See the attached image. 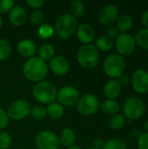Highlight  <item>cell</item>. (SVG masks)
Returning <instances> with one entry per match:
<instances>
[{
    "label": "cell",
    "instance_id": "23",
    "mask_svg": "<svg viewBox=\"0 0 148 149\" xmlns=\"http://www.w3.org/2000/svg\"><path fill=\"white\" fill-rule=\"evenodd\" d=\"M102 112L106 115H115L120 110V105L116 100H106L99 106Z\"/></svg>",
    "mask_w": 148,
    "mask_h": 149
},
{
    "label": "cell",
    "instance_id": "8",
    "mask_svg": "<svg viewBox=\"0 0 148 149\" xmlns=\"http://www.w3.org/2000/svg\"><path fill=\"white\" fill-rule=\"evenodd\" d=\"M100 103L98 100V98L93 94H84L80 96L76 107L78 112L85 116H90L95 114L99 108Z\"/></svg>",
    "mask_w": 148,
    "mask_h": 149
},
{
    "label": "cell",
    "instance_id": "24",
    "mask_svg": "<svg viewBox=\"0 0 148 149\" xmlns=\"http://www.w3.org/2000/svg\"><path fill=\"white\" fill-rule=\"evenodd\" d=\"M113 45H114L113 39L108 38L106 35L99 38L96 40V43H95L96 48L98 50L102 51V52H109L110 50L113 49Z\"/></svg>",
    "mask_w": 148,
    "mask_h": 149
},
{
    "label": "cell",
    "instance_id": "22",
    "mask_svg": "<svg viewBox=\"0 0 148 149\" xmlns=\"http://www.w3.org/2000/svg\"><path fill=\"white\" fill-rule=\"evenodd\" d=\"M47 116H49L51 120H59L63 117L65 109L58 102H52L48 105L47 108Z\"/></svg>",
    "mask_w": 148,
    "mask_h": 149
},
{
    "label": "cell",
    "instance_id": "34",
    "mask_svg": "<svg viewBox=\"0 0 148 149\" xmlns=\"http://www.w3.org/2000/svg\"><path fill=\"white\" fill-rule=\"evenodd\" d=\"M14 5L15 2L12 0H0V14L9 12Z\"/></svg>",
    "mask_w": 148,
    "mask_h": 149
},
{
    "label": "cell",
    "instance_id": "33",
    "mask_svg": "<svg viewBox=\"0 0 148 149\" xmlns=\"http://www.w3.org/2000/svg\"><path fill=\"white\" fill-rule=\"evenodd\" d=\"M12 139L7 132H0V149H9L11 147Z\"/></svg>",
    "mask_w": 148,
    "mask_h": 149
},
{
    "label": "cell",
    "instance_id": "14",
    "mask_svg": "<svg viewBox=\"0 0 148 149\" xmlns=\"http://www.w3.org/2000/svg\"><path fill=\"white\" fill-rule=\"evenodd\" d=\"M48 67L52 73L59 77L66 75L70 71V64L68 60L61 55H55L50 60Z\"/></svg>",
    "mask_w": 148,
    "mask_h": 149
},
{
    "label": "cell",
    "instance_id": "13",
    "mask_svg": "<svg viewBox=\"0 0 148 149\" xmlns=\"http://www.w3.org/2000/svg\"><path fill=\"white\" fill-rule=\"evenodd\" d=\"M119 17V9L115 4L108 3L105 5L99 14V20L101 24L105 26H111L113 23L117 21Z\"/></svg>",
    "mask_w": 148,
    "mask_h": 149
},
{
    "label": "cell",
    "instance_id": "44",
    "mask_svg": "<svg viewBox=\"0 0 148 149\" xmlns=\"http://www.w3.org/2000/svg\"><path fill=\"white\" fill-rule=\"evenodd\" d=\"M2 25H3V18H2V17H1V15H0V30H1V28H2Z\"/></svg>",
    "mask_w": 148,
    "mask_h": 149
},
{
    "label": "cell",
    "instance_id": "32",
    "mask_svg": "<svg viewBox=\"0 0 148 149\" xmlns=\"http://www.w3.org/2000/svg\"><path fill=\"white\" fill-rule=\"evenodd\" d=\"M44 19V15L42 10H33L30 15V21L34 25H41L43 24Z\"/></svg>",
    "mask_w": 148,
    "mask_h": 149
},
{
    "label": "cell",
    "instance_id": "41",
    "mask_svg": "<svg viewBox=\"0 0 148 149\" xmlns=\"http://www.w3.org/2000/svg\"><path fill=\"white\" fill-rule=\"evenodd\" d=\"M141 23L142 24L148 29V10H146L143 12L141 16Z\"/></svg>",
    "mask_w": 148,
    "mask_h": 149
},
{
    "label": "cell",
    "instance_id": "9",
    "mask_svg": "<svg viewBox=\"0 0 148 149\" xmlns=\"http://www.w3.org/2000/svg\"><path fill=\"white\" fill-rule=\"evenodd\" d=\"M80 94L79 90L72 86H65L61 87L57 93L58 102L64 107H71L76 106Z\"/></svg>",
    "mask_w": 148,
    "mask_h": 149
},
{
    "label": "cell",
    "instance_id": "21",
    "mask_svg": "<svg viewBox=\"0 0 148 149\" xmlns=\"http://www.w3.org/2000/svg\"><path fill=\"white\" fill-rule=\"evenodd\" d=\"M38 57L41 58L42 60L48 61L51 60L55 56V48L52 45L49 43L43 44L38 49Z\"/></svg>",
    "mask_w": 148,
    "mask_h": 149
},
{
    "label": "cell",
    "instance_id": "19",
    "mask_svg": "<svg viewBox=\"0 0 148 149\" xmlns=\"http://www.w3.org/2000/svg\"><path fill=\"white\" fill-rule=\"evenodd\" d=\"M58 137L59 144L65 147L66 148L71 146H73V144L76 141L75 132L69 127H66V128H64L63 130H61V132Z\"/></svg>",
    "mask_w": 148,
    "mask_h": 149
},
{
    "label": "cell",
    "instance_id": "29",
    "mask_svg": "<svg viewBox=\"0 0 148 149\" xmlns=\"http://www.w3.org/2000/svg\"><path fill=\"white\" fill-rule=\"evenodd\" d=\"M102 149H127V145L120 138H112L105 142Z\"/></svg>",
    "mask_w": 148,
    "mask_h": 149
},
{
    "label": "cell",
    "instance_id": "26",
    "mask_svg": "<svg viewBox=\"0 0 148 149\" xmlns=\"http://www.w3.org/2000/svg\"><path fill=\"white\" fill-rule=\"evenodd\" d=\"M85 10V6L84 3L80 0H73L70 3V11L71 15L75 18L80 17L84 15Z\"/></svg>",
    "mask_w": 148,
    "mask_h": 149
},
{
    "label": "cell",
    "instance_id": "27",
    "mask_svg": "<svg viewBox=\"0 0 148 149\" xmlns=\"http://www.w3.org/2000/svg\"><path fill=\"white\" fill-rule=\"evenodd\" d=\"M54 33H55L54 27L49 24H43L38 29V36L44 40L51 38L54 35Z\"/></svg>",
    "mask_w": 148,
    "mask_h": 149
},
{
    "label": "cell",
    "instance_id": "12",
    "mask_svg": "<svg viewBox=\"0 0 148 149\" xmlns=\"http://www.w3.org/2000/svg\"><path fill=\"white\" fill-rule=\"evenodd\" d=\"M131 84L135 92L140 94L148 93V72L143 69L136 70L131 77Z\"/></svg>",
    "mask_w": 148,
    "mask_h": 149
},
{
    "label": "cell",
    "instance_id": "36",
    "mask_svg": "<svg viewBox=\"0 0 148 149\" xmlns=\"http://www.w3.org/2000/svg\"><path fill=\"white\" fill-rule=\"evenodd\" d=\"M138 149H148V133H141L138 138Z\"/></svg>",
    "mask_w": 148,
    "mask_h": 149
},
{
    "label": "cell",
    "instance_id": "5",
    "mask_svg": "<svg viewBox=\"0 0 148 149\" xmlns=\"http://www.w3.org/2000/svg\"><path fill=\"white\" fill-rule=\"evenodd\" d=\"M125 68V58L118 53H113L107 56L103 64V69L105 73L112 79H117L122 74H124Z\"/></svg>",
    "mask_w": 148,
    "mask_h": 149
},
{
    "label": "cell",
    "instance_id": "42",
    "mask_svg": "<svg viewBox=\"0 0 148 149\" xmlns=\"http://www.w3.org/2000/svg\"><path fill=\"white\" fill-rule=\"evenodd\" d=\"M66 149H82L79 146H76V145H73V146H71L69 148H67Z\"/></svg>",
    "mask_w": 148,
    "mask_h": 149
},
{
    "label": "cell",
    "instance_id": "1",
    "mask_svg": "<svg viewBox=\"0 0 148 149\" xmlns=\"http://www.w3.org/2000/svg\"><path fill=\"white\" fill-rule=\"evenodd\" d=\"M49 67L47 64L38 57L28 58L23 66V73L26 79L33 83L43 81L47 76Z\"/></svg>",
    "mask_w": 148,
    "mask_h": 149
},
{
    "label": "cell",
    "instance_id": "28",
    "mask_svg": "<svg viewBox=\"0 0 148 149\" xmlns=\"http://www.w3.org/2000/svg\"><path fill=\"white\" fill-rule=\"evenodd\" d=\"M126 122V119L123 114L117 113L113 115L109 120V126L113 130H120L121 129Z\"/></svg>",
    "mask_w": 148,
    "mask_h": 149
},
{
    "label": "cell",
    "instance_id": "39",
    "mask_svg": "<svg viewBox=\"0 0 148 149\" xmlns=\"http://www.w3.org/2000/svg\"><path fill=\"white\" fill-rule=\"evenodd\" d=\"M119 83L120 84V86H127L130 82H131V78L127 75V74H122L118 79Z\"/></svg>",
    "mask_w": 148,
    "mask_h": 149
},
{
    "label": "cell",
    "instance_id": "11",
    "mask_svg": "<svg viewBox=\"0 0 148 149\" xmlns=\"http://www.w3.org/2000/svg\"><path fill=\"white\" fill-rule=\"evenodd\" d=\"M114 44L118 54L122 57L130 56L136 48L134 37L129 33H120Z\"/></svg>",
    "mask_w": 148,
    "mask_h": 149
},
{
    "label": "cell",
    "instance_id": "20",
    "mask_svg": "<svg viewBox=\"0 0 148 149\" xmlns=\"http://www.w3.org/2000/svg\"><path fill=\"white\" fill-rule=\"evenodd\" d=\"M133 25V19L128 14H122L117 19V29L121 33H127Z\"/></svg>",
    "mask_w": 148,
    "mask_h": 149
},
{
    "label": "cell",
    "instance_id": "7",
    "mask_svg": "<svg viewBox=\"0 0 148 149\" xmlns=\"http://www.w3.org/2000/svg\"><path fill=\"white\" fill-rule=\"evenodd\" d=\"M31 105L25 100H17L11 102L6 110L9 119L21 120L26 119L31 113Z\"/></svg>",
    "mask_w": 148,
    "mask_h": 149
},
{
    "label": "cell",
    "instance_id": "30",
    "mask_svg": "<svg viewBox=\"0 0 148 149\" xmlns=\"http://www.w3.org/2000/svg\"><path fill=\"white\" fill-rule=\"evenodd\" d=\"M30 115L36 120H44L47 116V111L46 108L41 105H36L34 107H31V113Z\"/></svg>",
    "mask_w": 148,
    "mask_h": 149
},
{
    "label": "cell",
    "instance_id": "10",
    "mask_svg": "<svg viewBox=\"0 0 148 149\" xmlns=\"http://www.w3.org/2000/svg\"><path fill=\"white\" fill-rule=\"evenodd\" d=\"M35 145L38 149H58V135L50 130H42L35 137Z\"/></svg>",
    "mask_w": 148,
    "mask_h": 149
},
{
    "label": "cell",
    "instance_id": "40",
    "mask_svg": "<svg viewBox=\"0 0 148 149\" xmlns=\"http://www.w3.org/2000/svg\"><path fill=\"white\" fill-rule=\"evenodd\" d=\"M104 145H105L104 141L102 139H99V138L95 139L93 141V142H92V147L97 149H102L103 147H104Z\"/></svg>",
    "mask_w": 148,
    "mask_h": 149
},
{
    "label": "cell",
    "instance_id": "31",
    "mask_svg": "<svg viewBox=\"0 0 148 149\" xmlns=\"http://www.w3.org/2000/svg\"><path fill=\"white\" fill-rule=\"evenodd\" d=\"M11 46L10 43L3 38H0V62L7 59L10 54Z\"/></svg>",
    "mask_w": 148,
    "mask_h": 149
},
{
    "label": "cell",
    "instance_id": "35",
    "mask_svg": "<svg viewBox=\"0 0 148 149\" xmlns=\"http://www.w3.org/2000/svg\"><path fill=\"white\" fill-rule=\"evenodd\" d=\"M9 121L10 119L8 117L6 111L3 108L0 107V130L6 128L9 125Z\"/></svg>",
    "mask_w": 148,
    "mask_h": 149
},
{
    "label": "cell",
    "instance_id": "43",
    "mask_svg": "<svg viewBox=\"0 0 148 149\" xmlns=\"http://www.w3.org/2000/svg\"><path fill=\"white\" fill-rule=\"evenodd\" d=\"M145 128L147 130V133H148V120L146 121V123H145Z\"/></svg>",
    "mask_w": 148,
    "mask_h": 149
},
{
    "label": "cell",
    "instance_id": "3",
    "mask_svg": "<svg viewBox=\"0 0 148 149\" xmlns=\"http://www.w3.org/2000/svg\"><path fill=\"white\" fill-rule=\"evenodd\" d=\"M78 28V21L71 14H62L55 21L54 30L61 39L70 38Z\"/></svg>",
    "mask_w": 148,
    "mask_h": 149
},
{
    "label": "cell",
    "instance_id": "16",
    "mask_svg": "<svg viewBox=\"0 0 148 149\" xmlns=\"http://www.w3.org/2000/svg\"><path fill=\"white\" fill-rule=\"evenodd\" d=\"M9 20L14 26L19 27L25 24L27 20V12L22 5H14L9 11Z\"/></svg>",
    "mask_w": 148,
    "mask_h": 149
},
{
    "label": "cell",
    "instance_id": "37",
    "mask_svg": "<svg viewBox=\"0 0 148 149\" xmlns=\"http://www.w3.org/2000/svg\"><path fill=\"white\" fill-rule=\"evenodd\" d=\"M26 4L35 10H39L44 4V0H27Z\"/></svg>",
    "mask_w": 148,
    "mask_h": 149
},
{
    "label": "cell",
    "instance_id": "45",
    "mask_svg": "<svg viewBox=\"0 0 148 149\" xmlns=\"http://www.w3.org/2000/svg\"><path fill=\"white\" fill-rule=\"evenodd\" d=\"M87 149H97V148H93V147H91V148H87Z\"/></svg>",
    "mask_w": 148,
    "mask_h": 149
},
{
    "label": "cell",
    "instance_id": "38",
    "mask_svg": "<svg viewBox=\"0 0 148 149\" xmlns=\"http://www.w3.org/2000/svg\"><path fill=\"white\" fill-rule=\"evenodd\" d=\"M119 35H120V31L117 29V27L111 25V26H108V28L106 29V36L108 38L113 39V38H116Z\"/></svg>",
    "mask_w": 148,
    "mask_h": 149
},
{
    "label": "cell",
    "instance_id": "2",
    "mask_svg": "<svg viewBox=\"0 0 148 149\" xmlns=\"http://www.w3.org/2000/svg\"><path fill=\"white\" fill-rule=\"evenodd\" d=\"M58 90L50 81L43 80L36 83L32 88L33 98L41 104H51L57 99Z\"/></svg>",
    "mask_w": 148,
    "mask_h": 149
},
{
    "label": "cell",
    "instance_id": "18",
    "mask_svg": "<svg viewBox=\"0 0 148 149\" xmlns=\"http://www.w3.org/2000/svg\"><path fill=\"white\" fill-rule=\"evenodd\" d=\"M122 86L117 79H111L104 86V94L107 100H115L121 93Z\"/></svg>",
    "mask_w": 148,
    "mask_h": 149
},
{
    "label": "cell",
    "instance_id": "25",
    "mask_svg": "<svg viewBox=\"0 0 148 149\" xmlns=\"http://www.w3.org/2000/svg\"><path fill=\"white\" fill-rule=\"evenodd\" d=\"M134 39H135V43H136V45L140 46V48L144 49V50H147L148 51V29L147 28H144V29H141L140 30L135 37H134Z\"/></svg>",
    "mask_w": 148,
    "mask_h": 149
},
{
    "label": "cell",
    "instance_id": "6",
    "mask_svg": "<svg viewBox=\"0 0 148 149\" xmlns=\"http://www.w3.org/2000/svg\"><path fill=\"white\" fill-rule=\"evenodd\" d=\"M145 103L144 101L138 97H130L126 99L123 104L122 111L123 115L126 119L135 120L140 119L145 113Z\"/></svg>",
    "mask_w": 148,
    "mask_h": 149
},
{
    "label": "cell",
    "instance_id": "15",
    "mask_svg": "<svg viewBox=\"0 0 148 149\" xmlns=\"http://www.w3.org/2000/svg\"><path fill=\"white\" fill-rule=\"evenodd\" d=\"M76 35L80 43L83 45H89L92 44L95 38V31L91 24L83 23L78 26L76 30Z\"/></svg>",
    "mask_w": 148,
    "mask_h": 149
},
{
    "label": "cell",
    "instance_id": "4",
    "mask_svg": "<svg viewBox=\"0 0 148 149\" xmlns=\"http://www.w3.org/2000/svg\"><path fill=\"white\" fill-rule=\"evenodd\" d=\"M78 63L85 69H92L97 66L99 61V52L92 44L83 45L77 53Z\"/></svg>",
    "mask_w": 148,
    "mask_h": 149
},
{
    "label": "cell",
    "instance_id": "17",
    "mask_svg": "<svg viewBox=\"0 0 148 149\" xmlns=\"http://www.w3.org/2000/svg\"><path fill=\"white\" fill-rule=\"evenodd\" d=\"M17 49L21 56L27 58H31L34 57L36 52H38V48L35 42L29 38H24L20 40L17 44Z\"/></svg>",
    "mask_w": 148,
    "mask_h": 149
}]
</instances>
